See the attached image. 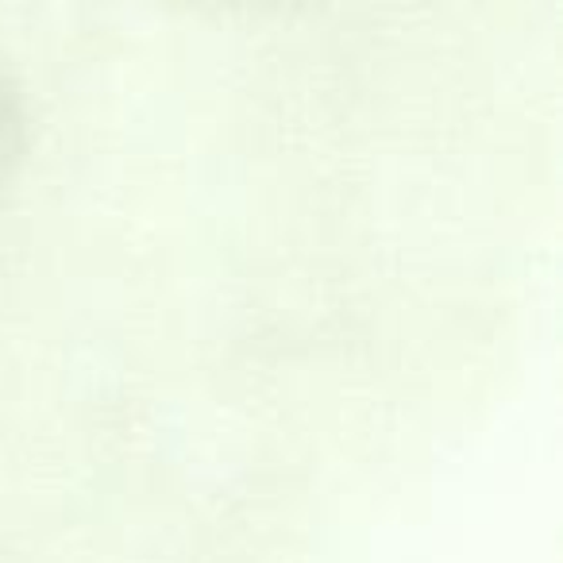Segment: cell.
<instances>
[{
	"mask_svg": "<svg viewBox=\"0 0 563 563\" xmlns=\"http://www.w3.org/2000/svg\"><path fill=\"white\" fill-rule=\"evenodd\" d=\"M27 143H32V120H27L24 89L0 66V201H4L20 166H24Z\"/></svg>",
	"mask_w": 563,
	"mask_h": 563,
	"instance_id": "6da1fadb",
	"label": "cell"
},
{
	"mask_svg": "<svg viewBox=\"0 0 563 563\" xmlns=\"http://www.w3.org/2000/svg\"><path fill=\"white\" fill-rule=\"evenodd\" d=\"M174 4L217 20H263V16H282V12L301 9L309 0H174Z\"/></svg>",
	"mask_w": 563,
	"mask_h": 563,
	"instance_id": "7a4b0ae2",
	"label": "cell"
}]
</instances>
